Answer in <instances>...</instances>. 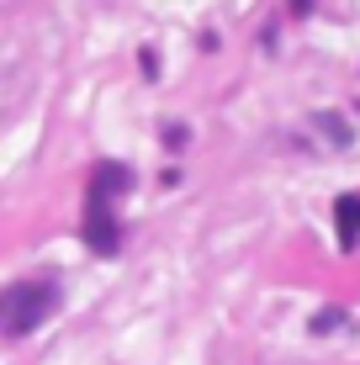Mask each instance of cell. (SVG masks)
I'll use <instances>...</instances> for the list:
<instances>
[{
    "label": "cell",
    "instance_id": "cell-5",
    "mask_svg": "<svg viewBox=\"0 0 360 365\" xmlns=\"http://www.w3.org/2000/svg\"><path fill=\"white\" fill-rule=\"evenodd\" d=\"M339 323H344V312H339V307H324V312L313 318V334H334Z\"/></svg>",
    "mask_w": 360,
    "mask_h": 365
},
{
    "label": "cell",
    "instance_id": "cell-4",
    "mask_svg": "<svg viewBox=\"0 0 360 365\" xmlns=\"http://www.w3.org/2000/svg\"><path fill=\"white\" fill-rule=\"evenodd\" d=\"M334 222H339V249H355L360 244V196L334 201Z\"/></svg>",
    "mask_w": 360,
    "mask_h": 365
},
{
    "label": "cell",
    "instance_id": "cell-7",
    "mask_svg": "<svg viewBox=\"0 0 360 365\" xmlns=\"http://www.w3.org/2000/svg\"><path fill=\"white\" fill-rule=\"evenodd\" d=\"M297 11H307V0H297Z\"/></svg>",
    "mask_w": 360,
    "mask_h": 365
},
{
    "label": "cell",
    "instance_id": "cell-2",
    "mask_svg": "<svg viewBox=\"0 0 360 365\" xmlns=\"http://www.w3.org/2000/svg\"><path fill=\"white\" fill-rule=\"evenodd\" d=\"M80 233H85V244H91L101 259H111V255L122 249V228H117V217H111V201H101V196H85V222H80Z\"/></svg>",
    "mask_w": 360,
    "mask_h": 365
},
{
    "label": "cell",
    "instance_id": "cell-3",
    "mask_svg": "<svg viewBox=\"0 0 360 365\" xmlns=\"http://www.w3.org/2000/svg\"><path fill=\"white\" fill-rule=\"evenodd\" d=\"M122 191H133V170H122V165H96V175H91V196L117 201Z\"/></svg>",
    "mask_w": 360,
    "mask_h": 365
},
{
    "label": "cell",
    "instance_id": "cell-1",
    "mask_svg": "<svg viewBox=\"0 0 360 365\" xmlns=\"http://www.w3.org/2000/svg\"><path fill=\"white\" fill-rule=\"evenodd\" d=\"M53 312H58V286L53 281H16L6 292V302H0V334L16 344L32 329H43Z\"/></svg>",
    "mask_w": 360,
    "mask_h": 365
},
{
    "label": "cell",
    "instance_id": "cell-6",
    "mask_svg": "<svg viewBox=\"0 0 360 365\" xmlns=\"http://www.w3.org/2000/svg\"><path fill=\"white\" fill-rule=\"evenodd\" d=\"M318 122H324V128H329V138H334V143H350V128H344V122H334V117H318Z\"/></svg>",
    "mask_w": 360,
    "mask_h": 365
}]
</instances>
